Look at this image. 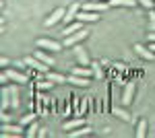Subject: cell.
<instances>
[{
  "label": "cell",
  "mask_w": 155,
  "mask_h": 138,
  "mask_svg": "<svg viewBox=\"0 0 155 138\" xmlns=\"http://www.w3.org/2000/svg\"><path fill=\"white\" fill-rule=\"evenodd\" d=\"M72 74H79V76H87V79H89V76H93V70L81 64V66H74V68H72Z\"/></svg>",
  "instance_id": "21"
},
{
  "label": "cell",
  "mask_w": 155,
  "mask_h": 138,
  "mask_svg": "<svg viewBox=\"0 0 155 138\" xmlns=\"http://www.w3.org/2000/svg\"><path fill=\"white\" fill-rule=\"evenodd\" d=\"M91 132H93V130H91V128H89L87 124H85V126H81V128H74V130H68V138H81V136H89Z\"/></svg>",
  "instance_id": "14"
},
{
  "label": "cell",
  "mask_w": 155,
  "mask_h": 138,
  "mask_svg": "<svg viewBox=\"0 0 155 138\" xmlns=\"http://www.w3.org/2000/svg\"><path fill=\"white\" fill-rule=\"evenodd\" d=\"M0 64L2 66H8V58H0Z\"/></svg>",
  "instance_id": "34"
},
{
  "label": "cell",
  "mask_w": 155,
  "mask_h": 138,
  "mask_svg": "<svg viewBox=\"0 0 155 138\" xmlns=\"http://www.w3.org/2000/svg\"><path fill=\"white\" fill-rule=\"evenodd\" d=\"M83 29V21H74V23H71V25H66L60 33L64 35V37H68V35H72V33H77V31H81Z\"/></svg>",
  "instance_id": "15"
},
{
  "label": "cell",
  "mask_w": 155,
  "mask_h": 138,
  "mask_svg": "<svg viewBox=\"0 0 155 138\" xmlns=\"http://www.w3.org/2000/svg\"><path fill=\"white\" fill-rule=\"evenodd\" d=\"M6 74H8V79H11L12 82H17V85H25V82L29 81L27 72H23V70H19V68H8Z\"/></svg>",
  "instance_id": "5"
},
{
  "label": "cell",
  "mask_w": 155,
  "mask_h": 138,
  "mask_svg": "<svg viewBox=\"0 0 155 138\" xmlns=\"http://www.w3.org/2000/svg\"><path fill=\"white\" fill-rule=\"evenodd\" d=\"M39 91H50L52 87H54V82L52 81H48V79H41V81H37V85H35Z\"/></svg>",
  "instance_id": "25"
},
{
  "label": "cell",
  "mask_w": 155,
  "mask_h": 138,
  "mask_svg": "<svg viewBox=\"0 0 155 138\" xmlns=\"http://www.w3.org/2000/svg\"><path fill=\"white\" fill-rule=\"evenodd\" d=\"M31 122H35V114H31V111H29L27 115H23V117H21V124H23V126H29Z\"/></svg>",
  "instance_id": "27"
},
{
  "label": "cell",
  "mask_w": 155,
  "mask_h": 138,
  "mask_svg": "<svg viewBox=\"0 0 155 138\" xmlns=\"http://www.w3.org/2000/svg\"><path fill=\"white\" fill-rule=\"evenodd\" d=\"M149 31H151V33H155V8L149 12Z\"/></svg>",
  "instance_id": "30"
},
{
  "label": "cell",
  "mask_w": 155,
  "mask_h": 138,
  "mask_svg": "<svg viewBox=\"0 0 155 138\" xmlns=\"http://www.w3.org/2000/svg\"><path fill=\"white\" fill-rule=\"evenodd\" d=\"M23 124H12V122H8V124H2L0 126V136L2 138H8V136H23Z\"/></svg>",
  "instance_id": "1"
},
{
  "label": "cell",
  "mask_w": 155,
  "mask_h": 138,
  "mask_svg": "<svg viewBox=\"0 0 155 138\" xmlns=\"http://www.w3.org/2000/svg\"><path fill=\"white\" fill-rule=\"evenodd\" d=\"M72 105H74V114L79 111V107H81V103H79V97L74 95V99H72Z\"/></svg>",
  "instance_id": "33"
},
{
  "label": "cell",
  "mask_w": 155,
  "mask_h": 138,
  "mask_svg": "<svg viewBox=\"0 0 155 138\" xmlns=\"http://www.w3.org/2000/svg\"><path fill=\"white\" fill-rule=\"evenodd\" d=\"M8 91H11V107L17 109V107H19V89H17V82L12 85Z\"/></svg>",
  "instance_id": "20"
},
{
  "label": "cell",
  "mask_w": 155,
  "mask_h": 138,
  "mask_svg": "<svg viewBox=\"0 0 155 138\" xmlns=\"http://www.w3.org/2000/svg\"><path fill=\"white\" fill-rule=\"evenodd\" d=\"M149 50H151V52L155 54V41H149Z\"/></svg>",
  "instance_id": "35"
},
{
  "label": "cell",
  "mask_w": 155,
  "mask_h": 138,
  "mask_svg": "<svg viewBox=\"0 0 155 138\" xmlns=\"http://www.w3.org/2000/svg\"><path fill=\"white\" fill-rule=\"evenodd\" d=\"M25 60V64L29 66V68H33L35 72H50V64H46V62H41L39 58H35V56H27V58H23Z\"/></svg>",
  "instance_id": "2"
},
{
  "label": "cell",
  "mask_w": 155,
  "mask_h": 138,
  "mask_svg": "<svg viewBox=\"0 0 155 138\" xmlns=\"http://www.w3.org/2000/svg\"><path fill=\"white\" fill-rule=\"evenodd\" d=\"M37 47L48 50V52H60V50L64 47V43L54 41V39H48V37H41V39H37Z\"/></svg>",
  "instance_id": "4"
},
{
  "label": "cell",
  "mask_w": 155,
  "mask_h": 138,
  "mask_svg": "<svg viewBox=\"0 0 155 138\" xmlns=\"http://www.w3.org/2000/svg\"><path fill=\"white\" fill-rule=\"evenodd\" d=\"M62 115H64V117H68V115H72V107H71L68 103H66V107H64V114H62Z\"/></svg>",
  "instance_id": "32"
},
{
  "label": "cell",
  "mask_w": 155,
  "mask_h": 138,
  "mask_svg": "<svg viewBox=\"0 0 155 138\" xmlns=\"http://www.w3.org/2000/svg\"><path fill=\"white\" fill-rule=\"evenodd\" d=\"M87 35H89V31H87V29H81V31H77V33L64 37V47H74L77 43H81Z\"/></svg>",
  "instance_id": "3"
},
{
  "label": "cell",
  "mask_w": 155,
  "mask_h": 138,
  "mask_svg": "<svg viewBox=\"0 0 155 138\" xmlns=\"http://www.w3.org/2000/svg\"><path fill=\"white\" fill-rule=\"evenodd\" d=\"M64 14H66V8H56V11H54L48 19H46V27H54L56 23L64 21Z\"/></svg>",
  "instance_id": "8"
},
{
  "label": "cell",
  "mask_w": 155,
  "mask_h": 138,
  "mask_svg": "<svg viewBox=\"0 0 155 138\" xmlns=\"http://www.w3.org/2000/svg\"><path fill=\"white\" fill-rule=\"evenodd\" d=\"M134 52L139 54V56L143 58V60H155V54L149 50V46L145 47L143 43H134Z\"/></svg>",
  "instance_id": "13"
},
{
  "label": "cell",
  "mask_w": 155,
  "mask_h": 138,
  "mask_svg": "<svg viewBox=\"0 0 155 138\" xmlns=\"http://www.w3.org/2000/svg\"><path fill=\"white\" fill-rule=\"evenodd\" d=\"M2 124H8V122H12V117H11V114H6V111H2Z\"/></svg>",
  "instance_id": "31"
},
{
  "label": "cell",
  "mask_w": 155,
  "mask_h": 138,
  "mask_svg": "<svg viewBox=\"0 0 155 138\" xmlns=\"http://www.w3.org/2000/svg\"><path fill=\"white\" fill-rule=\"evenodd\" d=\"M85 126V117H74V120H68V122H64L62 124V130H74V128H81Z\"/></svg>",
  "instance_id": "16"
},
{
  "label": "cell",
  "mask_w": 155,
  "mask_h": 138,
  "mask_svg": "<svg viewBox=\"0 0 155 138\" xmlns=\"http://www.w3.org/2000/svg\"><path fill=\"white\" fill-rule=\"evenodd\" d=\"M77 14H79V4L74 2V4H71V6L66 8V14H64V21H62V23L64 25L74 23V21H77Z\"/></svg>",
  "instance_id": "10"
},
{
  "label": "cell",
  "mask_w": 155,
  "mask_h": 138,
  "mask_svg": "<svg viewBox=\"0 0 155 138\" xmlns=\"http://www.w3.org/2000/svg\"><path fill=\"white\" fill-rule=\"evenodd\" d=\"M137 4V0H110V6H128L132 8Z\"/></svg>",
  "instance_id": "23"
},
{
  "label": "cell",
  "mask_w": 155,
  "mask_h": 138,
  "mask_svg": "<svg viewBox=\"0 0 155 138\" xmlns=\"http://www.w3.org/2000/svg\"><path fill=\"white\" fill-rule=\"evenodd\" d=\"M137 4H141V6L149 8V11H153V8H155V0H137Z\"/></svg>",
  "instance_id": "28"
},
{
  "label": "cell",
  "mask_w": 155,
  "mask_h": 138,
  "mask_svg": "<svg viewBox=\"0 0 155 138\" xmlns=\"http://www.w3.org/2000/svg\"><path fill=\"white\" fill-rule=\"evenodd\" d=\"M91 70H93V76H95L97 81L104 79V70H101V64L99 62H91Z\"/></svg>",
  "instance_id": "24"
},
{
  "label": "cell",
  "mask_w": 155,
  "mask_h": 138,
  "mask_svg": "<svg viewBox=\"0 0 155 138\" xmlns=\"http://www.w3.org/2000/svg\"><path fill=\"white\" fill-rule=\"evenodd\" d=\"M112 114L116 115V117H120L122 122H130V120H132V115L128 114L124 107H112Z\"/></svg>",
  "instance_id": "18"
},
{
  "label": "cell",
  "mask_w": 155,
  "mask_h": 138,
  "mask_svg": "<svg viewBox=\"0 0 155 138\" xmlns=\"http://www.w3.org/2000/svg\"><path fill=\"white\" fill-rule=\"evenodd\" d=\"M77 21H83V23H97L99 21V14L91 11H81L77 14Z\"/></svg>",
  "instance_id": "12"
},
{
  "label": "cell",
  "mask_w": 155,
  "mask_h": 138,
  "mask_svg": "<svg viewBox=\"0 0 155 138\" xmlns=\"http://www.w3.org/2000/svg\"><path fill=\"white\" fill-rule=\"evenodd\" d=\"M74 58H77V62H79V64H83V66L91 64V60H89V54H87V50H85L81 43H77V46H74Z\"/></svg>",
  "instance_id": "7"
},
{
  "label": "cell",
  "mask_w": 155,
  "mask_h": 138,
  "mask_svg": "<svg viewBox=\"0 0 155 138\" xmlns=\"http://www.w3.org/2000/svg\"><path fill=\"white\" fill-rule=\"evenodd\" d=\"M87 105H89V101H87V99H83V101H81V107H79V111H77L74 115L83 117V115H85V111H87Z\"/></svg>",
  "instance_id": "29"
},
{
  "label": "cell",
  "mask_w": 155,
  "mask_h": 138,
  "mask_svg": "<svg viewBox=\"0 0 155 138\" xmlns=\"http://www.w3.org/2000/svg\"><path fill=\"white\" fill-rule=\"evenodd\" d=\"M134 134H137V138H145V134H147V120H139Z\"/></svg>",
  "instance_id": "22"
},
{
  "label": "cell",
  "mask_w": 155,
  "mask_h": 138,
  "mask_svg": "<svg viewBox=\"0 0 155 138\" xmlns=\"http://www.w3.org/2000/svg\"><path fill=\"white\" fill-rule=\"evenodd\" d=\"M134 82H128L126 87H124V93H122V105L126 107V105L132 103V99H134Z\"/></svg>",
  "instance_id": "9"
},
{
  "label": "cell",
  "mask_w": 155,
  "mask_h": 138,
  "mask_svg": "<svg viewBox=\"0 0 155 138\" xmlns=\"http://www.w3.org/2000/svg\"><path fill=\"white\" fill-rule=\"evenodd\" d=\"M66 82H71L74 87H83V89H87V87L91 85V81H89L87 76H79V74H71V76L66 79Z\"/></svg>",
  "instance_id": "11"
},
{
  "label": "cell",
  "mask_w": 155,
  "mask_h": 138,
  "mask_svg": "<svg viewBox=\"0 0 155 138\" xmlns=\"http://www.w3.org/2000/svg\"><path fill=\"white\" fill-rule=\"evenodd\" d=\"M25 134L29 138L37 136V134H39V124H37V122H31V124H29V130H25Z\"/></svg>",
  "instance_id": "26"
},
{
  "label": "cell",
  "mask_w": 155,
  "mask_h": 138,
  "mask_svg": "<svg viewBox=\"0 0 155 138\" xmlns=\"http://www.w3.org/2000/svg\"><path fill=\"white\" fill-rule=\"evenodd\" d=\"M33 56H35V58H39L41 62H46V64H50V66L54 64V58H52V56L48 54V50H41V47H37V50H35V54H33Z\"/></svg>",
  "instance_id": "17"
},
{
  "label": "cell",
  "mask_w": 155,
  "mask_h": 138,
  "mask_svg": "<svg viewBox=\"0 0 155 138\" xmlns=\"http://www.w3.org/2000/svg\"><path fill=\"white\" fill-rule=\"evenodd\" d=\"M46 79L52 81L54 85H62V82H66V76H64V74H58V72H46Z\"/></svg>",
  "instance_id": "19"
},
{
  "label": "cell",
  "mask_w": 155,
  "mask_h": 138,
  "mask_svg": "<svg viewBox=\"0 0 155 138\" xmlns=\"http://www.w3.org/2000/svg\"><path fill=\"white\" fill-rule=\"evenodd\" d=\"M101 2H110V0H101Z\"/></svg>",
  "instance_id": "37"
},
{
  "label": "cell",
  "mask_w": 155,
  "mask_h": 138,
  "mask_svg": "<svg viewBox=\"0 0 155 138\" xmlns=\"http://www.w3.org/2000/svg\"><path fill=\"white\" fill-rule=\"evenodd\" d=\"M149 41H155V33H149Z\"/></svg>",
  "instance_id": "36"
},
{
  "label": "cell",
  "mask_w": 155,
  "mask_h": 138,
  "mask_svg": "<svg viewBox=\"0 0 155 138\" xmlns=\"http://www.w3.org/2000/svg\"><path fill=\"white\" fill-rule=\"evenodd\" d=\"M110 8V2H101V0H89L83 4V11H91V12H101Z\"/></svg>",
  "instance_id": "6"
}]
</instances>
